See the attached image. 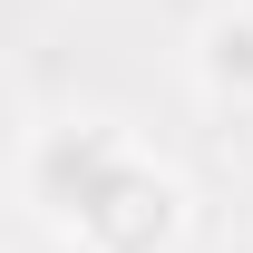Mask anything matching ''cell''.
I'll return each mask as SVG.
<instances>
[{
	"label": "cell",
	"mask_w": 253,
	"mask_h": 253,
	"mask_svg": "<svg viewBox=\"0 0 253 253\" xmlns=\"http://www.w3.org/2000/svg\"><path fill=\"white\" fill-rule=\"evenodd\" d=\"M185 214H195L185 175L156 166L146 146H126V156L97 175V195L59 224V244L68 253H175L185 244Z\"/></svg>",
	"instance_id": "obj_1"
},
{
	"label": "cell",
	"mask_w": 253,
	"mask_h": 253,
	"mask_svg": "<svg viewBox=\"0 0 253 253\" xmlns=\"http://www.w3.org/2000/svg\"><path fill=\"white\" fill-rule=\"evenodd\" d=\"M126 146H136V136H126L117 117H59V126L30 136V156H20V195L39 205V224H68Z\"/></svg>",
	"instance_id": "obj_2"
},
{
	"label": "cell",
	"mask_w": 253,
	"mask_h": 253,
	"mask_svg": "<svg viewBox=\"0 0 253 253\" xmlns=\"http://www.w3.org/2000/svg\"><path fill=\"white\" fill-rule=\"evenodd\" d=\"M244 253H253V244H244Z\"/></svg>",
	"instance_id": "obj_4"
},
{
	"label": "cell",
	"mask_w": 253,
	"mask_h": 253,
	"mask_svg": "<svg viewBox=\"0 0 253 253\" xmlns=\"http://www.w3.org/2000/svg\"><path fill=\"white\" fill-rule=\"evenodd\" d=\"M195 88L224 117H253V10H214L195 30Z\"/></svg>",
	"instance_id": "obj_3"
}]
</instances>
